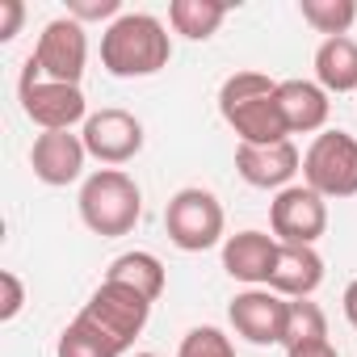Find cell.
I'll list each match as a JSON object with an SVG mask.
<instances>
[{"label":"cell","mask_w":357,"mask_h":357,"mask_svg":"<svg viewBox=\"0 0 357 357\" xmlns=\"http://www.w3.org/2000/svg\"><path fill=\"white\" fill-rule=\"evenodd\" d=\"M147 315H151V303L139 294V290H130V286H122V282H101L97 290H93V298L84 303V311L76 315V319H84L118 357L135 344V336L147 328Z\"/></svg>","instance_id":"4"},{"label":"cell","mask_w":357,"mask_h":357,"mask_svg":"<svg viewBox=\"0 0 357 357\" xmlns=\"http://www.w3.org/2000/svg\"><path fill=\"white\" fill-rule=\"evenodd\" d=\"M172 59V38L151 13H122L101 34V68L118 80L155 76Z\"/></svg>","instance_id":"2"},{"label":"cell","mask_w":357,"mask_h":357,"mask_svg":"<svg viewBox=\"0 0 357 357\" xmlns=\"http://www.w3.org/2000/svg\"><path fill=\"white\" fill-rule=\"evenodd\" d=\"M223 202L211 190H176L164 206V231L181 252H206L223 240Z\"/></svg>","instance_id":"5"},{"label":"cell","mask_w":357,"mask_h":357,"mask_svg":"<svg viewBox=\"0 0 357 357\" xmlns=\"http://www.w3.org/2000/svg\"><path fill=\"white\" fill-rule=\"evenodd\" d=\"M315 80L324 93H357V43L349 34L324 38L315 51Z\"/></svg>","instance_id":"17"},{"label":"cell","mask_w":357,"mask_h":357,"mask_svg":"<svg viewBox=\"0 0 357 357\" xmlns=\"http://www.w3.org/2000/svg\"><path fill=\"white\" fill-rule=\"evenodd\" d=\"M105 278H109V282H122V286H130V290H139L147 303H155V298L164 294V265H160L151 252H122V257L109 265Z\"/></svg>","instance_id":"19"},{"label":"cell","mask_w":357,"mask_h":357,"mask_svg":"<svg viewBox=\"0 0 357 357\" xmlns=\"http://www.w3.org/2000/svg\"><path fill=\"white\" fill-rule=\"evenodd\" d=\"M303 181L319 198H353L357 194V139L344 130H324L303 155Z\"/></svg>","instance_id":"6"},{"label":"cell","mask_w":357,"mask_h":357,"mask_svg":"<svg viewBox=\"0 0 357 357\" xmlns=\"http://www.w3.org/2000/svg\"><path fill=\"white\" fill-rule=\"evenodd\" d=\"M17 97H22L26 118H30V122H38L43 130H72L80 118L89 122V105H84L80 84L47 80V76L38 72V63H34V59H26V72H22Z\"/></svg>","instance_id":"7"},{"label":"cell","mask_w":357,"mask_h":357,"mask_svg":"<svg viewBox=\"0 0 357 357\" xmlns=\"http://www.w3.org/2000/svg\"><path fill=\"white\" fill-rule=\"evenodd\" d=\"M278 105L290 135H311L328 122V93L311 80H278Z\"/></svg>","instance_id":"16"},{"label":"cell","mask_w":357,"mask_h":357,"mask_svg":"<svg viewBox=\"0 0 357 357\" xmlns=\"http://www.w3.org/2000/svg\"><path fill=\"white\" fill-rule=\"evenodd\" d=\"M340 303H344V319H349V324L357 328V278H353V282L344 286V298H340Z\"/></svg>","instance_id":"28"},{"label":"cell","mask_w":357,"mask_h":357,"mask_svg":"<svg viewBox=\"0 0 357 357\" xmlns=\"http://www.w3.org/2000/svg\"><path fill=\"white\" fill-rule=\"evenodd\" d=\"M176 357H236L231 349V336H223L219 328H190L181 336V349H176Z\"/></svg>","instance_id":"23"},{"label":"cell","mask_w":357,"mask_h":357,"mask_svg":"<svg viewBox=\"0 0 357 357\" xmlns=\"http://www.w3.org/2000/svg\"><path fill=\"white\" fill-rule=\"evenodd\" d=\"M219 114L240 135V143L269 147V143L290 139L282 105H278V80H269L265 72H236V76H227L223 89H219Z\"/></svg>","instance_id":"1"},{"label":"cell","mask_w":357,"mask_h":357,"mask_svg":"<svg viewBox=\"0 0 357 357\" xmlns=\"http://www.w3.org/2000/svg\"><path fill=\"white\" fill-rule=\"evenodd\" d=\"M223 17H227V5H223V0H172V5H168L172 30L185 34V38H194V43L211 38V34L223 26Z\"/></svg>","instance_id":"18"},{"label":"cell","mask_w":357,"mask_h":357,"mask_svg":"<svg viewBox=\"0 0 357 357\" xmlns=\"http://www.w3.org/2000/svg\"><path fill=\"white\" fill-rule=\"evenodd\" d=\"M22 22H26V5H22V0H0V43L17 38Z\"/></svg>","instance_id":"26"},{"label":"cell","mask_w":357,"mask_h":357,"mask_svg":"<svg viewBox=\"0 0 357 357\" xmlns=\"http://www.w3.org/2000/svg\"><path fill=\"white\" fill-rule=\"evenodd\" d=\"M298 9H303V22L311 30L328 34V38L349 34V26L357 22V5H353V0H303Z\"/></svg>","instance_id":"21"},{"label":"cell","mask_w":357,"mask_h":357,"mask_svg":"<svg viewBox=\"0 0 357 357\" xmlns=\"http://www.w3.org/2000/svg\"><path fill=\"white\" fill-rule=\"evenodd\" d=\"M84 147L101 164H126L143 151V122L126 109H97L84 122Z\"/></svg>","instance_id":"11"},{"label":"cell","mask_w":357,"mask_h":357,"mask_svg":"<svg viewBox=\"0 0 357 357\" xmlns=\"http://www.w3.org/2000/svg\"><path fill=\"white\" fill-rule=\"evenodd\" d=\"M68 17L72 22H118L122 17V0H68Z\"/></svg>","instance_id":"24"},{"label":"cell","mask_w":357,"mask_h":357,"mask_svg":"<svg viewBox=\"0 0 357 357\" xmlns=\"http://www.w3.org/2000/svg\"><path fill=\"white\" fill-rule=\"evenodd\" d=\"M135 357H155V353H135Z\"/></svg>","instance_id":"29"},{"label":"cell","mask_w":357,"mask_h":357,"mask_svg":"<svg viewBox=\"0 0 357 357\" xmlns=\"http://www.w3.org/2000/svg\"><path fill=\"white\" fill-rule=\"evenodd\" d=\"M273 261H278V240L265 236V231H236V236H227V244H223V269H227L236 282H244V286L269 282Z\"/></svg>","instance_id":"15"},{"label":"cell","mask_w":357,"mask_h":357,"mask_svg":"<svg viewBox=\"0 0 357 357\" xmlns=\"http://www.w3.org/2000/svg\"><path fill=\"white\" fill-rule=\"evenodd\" d=\"M324 282V257L307 244H278L269 290L282 298H311Z\"/></svg>","instance_id":"14"},{"label":"cell","mask_w":357,"mask_h":357,"mask_svg":"<svg viewBox=\"0 0 357 357\" xmlns=\"http://www.w3.org/2000/svg\"><path fill=\"white\" fill-rule=\"evenodd\" d=\"M298 164H303V155L290 139L269 143V147H257V143L236 147V172L257 190H278V194L290 190V176L298 172Z\"/></svg>","instance_id":"12"},{"label":"cell","mask_w":357,"mask_h":357,"mask_svg":"<svg viewBox=\"0 0 357 357\" xmlns=\"http://www.w3.org/2000/svg\"><path fill=\"white\" fill-rule=\"evenodd\" d=\"M0 290H5V298H0V319H17V311L26 307V290H22V278L13 273V269H5L0 273Z\"/></svg>","instance_id":"25"},{"label":"cell","mask_w":357,"mask_h":357,"mask_svg":"<svg viewBox=\"0 0 357 357\" xmlns=\"http://www.w3.org/2000/svg\"><path fill=\"white\" fill-rule=\"evenodd\" d=\"M139 215H143V194H139L130 172L97 168L80 185V219H84V227L93 236H101V240L130 236Z\"/></svg>","instance_id":"3"},{"label":"cell","mask_w":357,"mask_h":357,"mask_svg":"<svg viewBox=\"0 0 357 357\" xmlns=\"http://www.w3.org/2000/svg\"><path fill=\"white\" fill-rule=\"evenodd\" d=\"M231 315V328L248 340V344H282L286 336V315H290V303L273 290H261V286H248L231 298L227 307Z\"/></svg>","instance_id":"10"},{"label":"cell","mask_w":357,"mask_h":357,"mask_svg":"<svg viewBox=\"0 0 357 357\" xmlns=\"http://www.w3.org/2000/svg\"><path fill=\"white\" fill-rule=\"evenodd\" d=\"M84 139L72 130H43L30 147V168L43 185H72L84 172Z\"/></svg>","instance_id":"13"},{"label":"cell","mask_w":357,"mask_h":357,"mask_svg":"<svg viewBox=\"0 0 357 357\" xmlns=\"http://www.w3.org/2000/svg\"><path fill=\"white\" fill-rule=\"evenodd\" d=\"M59 357H118L84 319H72L63 332H59V349H55Z\"/></svg>","instance_id":"22"},{"label":"cell","mask_w":357,"mask_h":357,"mask_svg":"<svg viewBox=\"0 0 357 357\" xmlns=\"http://www.w3.org/2000/svg\"><path fill=\"white\" fill-rule=\"evenodd\" d=\"M286 357H340L332 340H315V344H303V349H290Z\"/></svg>","instance_id":"27"},{"label":"cell","mask_w":357,"mask_h":357,"mask_svg":"<svg viewBox=\"0 0 357 357\" xmlns=\"http://www.w3.org/2000/svg\"><path fill=\"white\" fill-rule=\"evenodd\" d=\"M315 340H328V315H324L319 303H311V298H290L282 349L290 353V349H303V344H315Z\"/></svg>","instance_id":"20"},{"label":"cell","mask_w":357,"mask_h":357,"mask_svg":"<svg viewBox=\"0 0 357 357\" xmlns=\"http://www.w3.org/2000/svg\"><path fill=\"white\" fill-rule=\"evenodd\" d=\"M269 227L278 244H315L328 231V202L311 185H290L269 206Z\"/></svg>","instance_id":"9"},{"label":"cell","mask_w":357,"mask_h":357,"mask_svg":"<svg viewBox=\"0 0 357 357\" xmlns=\"http://www.w3.org/2000/svg\"><path fill=\"white\" fill-rule=\"evenodd\" d=\"M30 59L38 63V72H43L47 80L80 84L84 63H89V38H84V26L72 22V17H55V22H47Z\"/></svg>","instance_id":"8"}]
</instances>
